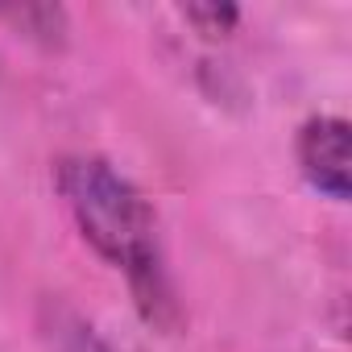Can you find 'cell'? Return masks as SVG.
<instances>
[{"instance_id": "1", "label": "cell", "mask_w": 352, "mask_h": 352, "mask_svg": "<svg viewBox=\"0 0 352 352\" xmlns=\"http://www.w3.org/2000/svg\"><path fill=\"white\" fill-rule=\"evenodd\" d=\"M54 174L79 236L112 270L129 278L141 319L157 331H179L183 307L166 270L157 216L149 199L100 153H67Z\"/></svg>"}, {"instance_id": "2", "label": "cell", "mask_w": 352, "mask_h": 352, "mask_svg": "<svg viewBox=\"0 0 352 352\" xmlns=\"http://www.w3.org/2000/svg\"><path fill=\"white\" fill-rule=\"evenodd\" d=\"M294 153H298L302 179L319 195H327L336 204H344L352 195V129H348L344 116H311V120H302Z\"/></svg>"}, {"instance_id": "3", "label": "cell", "mask_w": 352, "mask_h": 352, "mask_svg": "<svg viewBox=\"0 0 352 352\" xmlns=\"http://www.w3.org/2000/svg\"><path fill=\"white\" fill-rule=\"evenodd\" d=\"M42 340L50 352H112V344L58 298H46L42 307Z\"/></svg>"}, {"instance_id": "4", "label": "cell", "mask_w": 352, "mask_h": 352, "mask_svg": "<svg viewBox=\"0 0 352 352\" xmlns=\"http://www.w3.org/2000/svg\"><path fill=\"white\" fill-rule=\"evenodd\" d=\"M0 21L17 25L25 38L42 46H63L71 34V17L63 5H21V9H0Z\"/></svg>"}, {"instance_id": "5", "label": "cell", "mask_w": 352, "mask_h": 352, "mask_svg": "<svg viewBox=\"0 0 352 352\" xmlns=\"http://www.w3.org/2000/svg\"><path fill=\"white\" fill-rule=\"evenodd\" d=\"M187 25H195L204 38H228L241 21V9L236 5H187L179 9Z\"/></svg>"}]
</instances>
